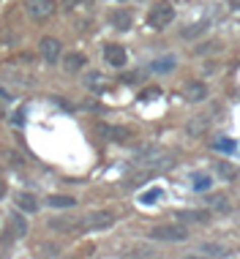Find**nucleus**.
I'll return each instance as SVG.
<instances>
[{"instance_id": "32", "label": "nucleus", "mask_w": 240, "mask_h": 259, "mask_svg": "<svg viewBox=\"0 0 240 259\" xmlns=\"http://www.w3.org/2000/svg\"><path fill=\"white\" fill-rule=\"evenodd\" d=\"M120 3H123V0H120Z\"/></svg>"}, {"instance_id": "9", "label": "nucleus", "mask_w": 240, "mask_h": 259, "mask_svg": "<svg viewBox=\"0 0 240 259\" xmlns=\"http://www.w3.org/2000/svg\"><path fill=\"white\" fill-rule=\"evenodd\" d=\"M216 172L221 180H227V183H237L240 180V166L229 164V161H216Z\"/></svg>"}, {"instance_id": "17", "label": "nucleus", "mask_w": 240, "mask_h": 259, "mask_svg": "<svg viewBox=\"0 0 240 259\" xmlns=\"http://www.w3.org/2000/svg\"><path fill=\"white\" fill-rule=\"evenodd\" d=\"M210 186H213L210 175H205V172H196V175H191V188H194V191H208Z\"/></svg>"}, {"instance_id": "16", "label": "nucleus", "mask_w": 240, "mask_h": 259, "mask_svg": "<svg viewBox=\"0 0 240 259\" xmlns=\"http://www.w3.org/2000/svg\"><path fill=\"white\" fill-rule=\"evenodd\" d=\"M85 85H88L90 90H98V93H101V90H107V79H104L98 71H90L88 76H85Z\"/></svg>"}, {"instance_id": "14", "label": "nucleus", "mask_w": 240, "mask_h": 259, "mask_svg": "<svg viewBox=\"0 0 240 259\" xmlns=\"http://www.w3.org/2000/svg\"><path fill=\"white\" fill-rule=\"evenodd\" d=\"M178 221H194V224H208L210 221V210H180Z\"/></svg>"}, {"instance_id": "1", "label": "nucleus", "mask_w": 240, "mask_h": 259, "mask_svg": "<svg viewBox=\"0 0 240 259\" xmlns=\"http://www.w3.org/2000/svg\"><path fill=\"white\" fill-rule=\"evenodd\" d=\"M150 240H164V243H178V240H186L188 237V229L180 224H158V227H153L150 232Z\"/></svg>"}, {"instance_id": "4", "label": "nucleus", "mask_w": 240, "mask_h": 259, "mask_svg": "<svg viewBox=\"0 0 240 259\" xmlns=\"http://www.w3.org/2000/svg\"><path fill=\"white\" fill-rule=\"evenodd\" d=\"M115 224V213L112 210H93L85 215V227L88 229H109Z\"/></svg>"}, {"instance_id": "8", "label": "nucleus", "mask_w": 240, "mask_h": 259, "mask_svg": "<svg viewBox=\"0 0 240 259\" xmlns=\"http://www.w3.org/2000/svg\"><path fill=\"white\" fill-rule=\"evenodd\" d=\"M27 235V221L22 213H11L9 215V240H19Z\"/></svg>"}, {"instance_id": "23", "label": "nucleus", "mask_w": 240, "mask_h": 259, "mask_svg": "<svg viewBox=\"0 0 240 259\" xmlns=\"http://www.w3.org/2000/svg\"><path fill=\"white\" fill-rule=\"evenodd\" d=\"M199 254H208V256H224L227 251H224L221 246H216V243H205V246H199Z\"/></svg>"}, {"instance_id": "20", "label": "nucleus", "mask_w": 240, "mask_h": 259, "mask_svg": "<svg viewBox=\"0 0 240 259\" xmlns=\"http://www.w3.org/2000/svg\"><path fill=\"white\" fill-rule=\"evenodd\" d=\"M208 30V22H205V19H199V22H194V25H188L186 30L180 33L183 38H194V36H202V33Z\"/></svg>"}, {"instance_id": "25", "label": "nucleus", "mask_w": 240, "mask_h": 259, "mask_svg": "<svg viewBox=\"0 0 240 259\" xmlns=\"http://www.w3.org/2000/svg\"><path fill=\"white\" fill-rule=\"evenodd\" d=\"M49 227L58 229V232H66V229H71V221H66V219H52V221H49Z\"/></svg>"}, {"instance_id": "10", "label": "nucleus", "mask_w": 240, "mask_h": 259, "mask_svg": "<svg viewBox=\"0 0 240 259\" xmlns=\"http://www.w3.org/2000/svg\"><path fill=\"white\" fill-rule=\"evenodd\" d=\"M14 202H17V210H22V213H36L38 210V199L33 197L30 191H19L17 197H14Z\"/></svg>"}, {"instance_id": "13", "label": "nucleus", "mask_w": 240, "mask_h": 259, "mask_svg": "<svg viewBox=\"0 0 240 259\" xmlns=\"http://www.w3.org/2000/svg\"><path fill=\"white\" fill-rule=\"evenodd\" d=\"M101 134H104V139H109V142H126V139L131 137V131L123 128V125H101Z\"/></svg>"}, {"instance_id": "22", "label": "nucleus", "mask_w": 240, "mask_h": 259, "mask_svg": "<svg viewBox=\"0 0 240 259\" xmlns=\"http://www.w3.org/2000/svg\"><path fill=\"white\" fill-rule=\"evenodd\" d=\"M161 197H164V191H161V188H150V191H145L142 197H139V202H142V205H153V202L161 199Z\"/></svg>"}, {"instance_id": "7", "label": "nucleus", "mask_w": 240, "mask_h": 259, "mask_svg": "<svg viewBox=\"0 0 240 259\" xmlns=\"http://www.w3.org/2000/svg\"><path fill=\"white\" fill-rule=\"evenodd\" d=\"M183 99L186 101H191V104H199V101H205L208 99V85L205 82H188L186 88H183Z\"/></svg>"}, {"instance_id": "2", "label": "nucleus", "mask_w": 240, "mask_h": 259, "mask_svg": "<svg viewBox=\"0 0 240 259\" xmlns=\"http://www.w3.org/2000/svg\"><path fill=\"white\" fill-rule=\"evenodd\" d=\"M172 19H175V6L172 3H156L150 11H147V25L153 27V30H164V27L172 25Z\"/></svg>"}, {"instance_id": "27", "label": "nucleus", "mask_w": 240, "mask_h": 259, "mask_svg": "<svg viewBox=\"0 0 240 259\" xmlns=\"http://www.w3.org/2000/svg\"><path fill=\"white\" fill-rule=\"evenodd\" d=\"M213 50H218V44H216V41H210V44L199 47V50H196V55H208V52H213Z\"/></svg>"}, {"instance_id": "11", "label": "nucleus", "mask_w": 240, "mask_h": 259, "mask_svg": "<svg viewBox=\"0 0 240 259\" xmlns=\"http://www.w3.org/2000/svg\"><path fill=\"white\" fill-rule=\"evenodd\" d=\"M88 66V58L79 52H68L66 58H63V68H66L68 74H76V71H82V68Z\"/></svg>"}, {"instance_id": "24", "label": "nucleus", "mask_w": 240, "mask_h": 259, "mask_svg": "<svg viewBox=\"0 0 240 259\" xmlns=\"http://www.w3.org/2000/svg\"><path fill=\"white\" fill-rule=\"evenodd\" d=\"M213 148H216V150H224V153H235V150H237V145L232 142V139H216Z\"/></svg>"}, {"instance_id": "3", "label": "nucleus", "mask_w": 240, "mask_h": 259, "mask_svg": "<svg viewBox=\"0 0 240 259\" xmlns=\"http://www.w3.org/2000/svg\"><path fill=\"white\" fill-rule=\"evenodd\" d=\"M25 11L30 14V19L44 22V19H49L58 11V3H55V0H25Z\"/></svg>"}, {"instance_id": "31", "label": "nucleus", "mask_w": 240, "mask_h": 259, "mask_svg": "<svg viewBox=\"0 0 240 259\" xmlns=\"http://www.w3.org/2000/svg\"><path fill=\"white\" fill-rule=\"evenodd\" d=\"M3 115H6V112H3V107H0V120H3Z\"/></svg>"}, {"instance_id": "26", "label": "nucleus", "mask_w": 240, "mask_h": 259, "mask_svg": "<svg viewBox=\"0 0 240 259\" xmlns=\"http://www.w3.org/2000/svg\"><path fill=\"white\" fill-rule=\"evenodd\" d=\"M158 96H161V90H158V88H147V90H142L139 101H153V99H158Z\"/></svg>"}, {"instance_id": "28", "label": "nucleus", "mask_w": 240, "mask_h": 259, "mask_svg": "<svg viewBox=\"0 0 240 259\" xmlns=\"http://www.w3.org/2000/svg\"><path fill=\"white\" fill-rule=\"evenodd\" d=\"M210 202H213V207H221V210H227V207H229L224 197H216V199H210Z\"/></svg>"}, {"instance_id": "29", "label": "nucleus", "mask_w": 240, "mask_h": 259, "mask_svg": "<svg viewBox=\"0 0 240 259\" xmlns=\"http://www.w3.org/2000/svg\"><path fill=\"white\" fill-rule=\"evenodd\" d=\"M0 99H3V101H11V99H14V93H11V90H6L3 85H0Z\"/></svg>"}, {"instance_id": "15", "label": "nucleus", "mask_w": 240, "mask_h": 259, "mask_svg": "<svg viewBox=\"0 0 240 259\" xmlns=\"http://www.w3.org/2000/svg\"><path fill=\"white\" fill-rule=\"evenodd\" d=\"M63 9H66L68 14H88L90 9H93V0H63Z\"/></svg>"}, {"instance_id": "21", "label": "nucleus", "mask_w": 240, "mask_h": 259, "mask_svg": "<svg viewBox=\"0 0 240 259\" xmlns=\"http://www.w3.org/2000/svg\"><path fill=\"white\" fill-rule=\"evenodd\" d=\"M3 74L9 76L11 82H17V85H33V79H30V76H25V74H19V71H11V68H6Z\"/></svg>"}, {"instance_id": "12", "label": "nucleus", "mask_w": 240, "mask_h": 259, "mask_svg": "<svg viewBox=\"0 0 240 259\" xmlns=\"http://www.w3.org/2000/svg\"><path fill=\"white\" fill-rule=\"evenodd\" d=\"M131 22H134V19H131V14L126 11V9H115V11L109 14V25L115 27V30H129Z\"/></svg>"}, {"instance_id": "19", "label": "nucleus", "mask_w": 240, "mask_h": 259, "mask_svg": "<svg viewBox=\"0 0 240 259\" xmlns=\"http://www.w3.org/2000/svg\"><path fill=\"white\" fill-rule=\"evenodd\" d=\"M172 68H175V58H161V60L150 63V71H156V74H169Z\"/></svg>"}, {"instance_id": "18", "label": "nucleus", "mask_w": 240, "mask_h": 259, "mask_svg": "<svg viewBox=\"0 0 240 259\" xmlns=\"http://www.w3.org/2000/svg\"><path fill=\"white\" fill-rule=\"evenodd\" d=\"M49 207H74L76 199L74 197H66V194H52V197L47 199Z\"/></svg>"}, {"instance_id": "30", "label": "nucleus", "mask_w": 240, "mask_h": 259, "mask_svg": "<svg viewBox=\"0 0 240 259\" xmlns=\"http://www.w3.org/2000/svg\"><path fill=\"white\" fill-rule=\"evenodd\" d=\"M6 197V186H3V180H0V199Z\"/></svg>"}, {"instance_id": "5", "label": "nucleus", "mask_w": 240, "mask_h": 259, "mask_svg": "<svg viewBox=\"0 0 240 259\" xmlns=\"http://www.w3.org/2000/svg\"><path fill=\"white\" fill-rule=\"evenodd\" d=\"M60 41L58 38H52V36H44L41 38V44H38V52H41V58H44L49 66H55V63L60 60Z\"/></svg>"}, {"instance_id": "6", "label": "nucleus", "mask_w": 240, "mask_h": 259, "mask_svg": "<svg viewBox=\"0 0 240 259\" xmlns=\"http://www.w3.org/2000/svg\"><path fill=\"white\" fill-rule=\"evenodd\" d=\"M104 60H107L112 68H123L126 60H129V55H126V50L120 44H109V47H104Z\"/></svg>"}]
</instances>
